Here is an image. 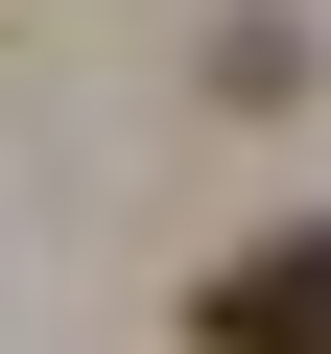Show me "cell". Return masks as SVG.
Returning a JSON list of instances; mask_svg holds the SVG:
<instances>
[{
  "instance_id": "obj_1",
  "label": "cell",
  "mask_w": 331,
  "mask_h": 354,
  "mask_svg": "<svg viewBox=\"0 0 331 354\" xmlns=\"http://www.w3.org/2000/svg\"><path fill=\"white\" fill-rule=\"evenodd\" d=\"M190 354H331V236H260V260H213Z\"/></svg>"
}]
</instances>
